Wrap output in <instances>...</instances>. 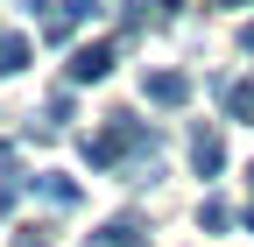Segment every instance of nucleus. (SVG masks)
<instances>
[{"label": "nucleus", "mask_w": 254, "mask_h": 247, "mask_svg": "<svg viewBox=\"0 0 254 247\" xmlns=\"http://www.w3.org/2000/svg\"><path fill=\"white\" fill-rule=\"evenodd\" d=\"M141 99L163 106V113L190 106V71H141Z\"/></svg>", "instance_id": "obj_1"}, {"label": "nucleus", "mask_w": 254, "mask_h": 247, "mask_svg": "<svg viewBox=\"0 0 254 247\" xmlns=\"http://www.w3.org/2000/svg\"><path fill=\"white\" fill-rule=\"evenodd\" d=\"M113 57H120L113 43H78V50H71V85H99V78L113 71Z\"/></svg>", "instance_id": "obj_2"}, {"label": "nucleus", "mask_w": 254, "mask_h": 247, "mask_svg": "<svg viewBox=\"0 0 254 247\" xmlns=\"http://www.w3.org/2000/svg\"><path fill=\"white\" fill-rule=\"evenodd\" d=\"M85 21H99V0H57V14L43 21V36H50V43H64V36H78Z\"/></svg>", "instance_id": "obj_3"}, {"label": "nucleus", "mask_w": 254, "mask_h": 247, "mask_svg": "<svg viewBox=\"0 0 254 247\" xmlns=\"http://www.w3.org/2000/svg\"><path fill=\"white\" fill-rule=\"evenodd\" d=\"M190 170H198V177L226 170V134H219V127H190Z\"/></svg>", "instance_id": "obj_4"}, {"label": "nucleus", "mask_w": 254, "mask_h": 247, "mask_svg": "<svg viewBox=\"0 0 254 247\" xmlns=\"http://www.w3.org/2000/svg\"><path fill=\"white\" fill-rule=\"evenodd\" d=\"M219 106H226V120H240V127H254V78H212Z\"/></svg>", "instance_id": "obj_5"}, {"label": "nucleus", "mask_w": 254, "mask_h": 247, "mask_svg": "<svg viewBox=\"0 0 254 247\" xmlns=\"http://www.w3.org/2000/svg\"><path fill=\"white\" fill-rule=\"evenodd\" d=\"M92 247H148V233H141L134 212H120V219H106L99 233H92Z\"/></svg>", "instance_id": "obj_6"}, {"label": "nucleus", "mask_w": 254, "mask_h": 247, "mask_svg": "<svg viewBox=\"0 0 254 247\" xmlns=\"http://www.w3.org/2000/svg\"><path fill=\"white\" fill-rule=\"evenodd\" d=\"M28 191H36V198H50V205H78V184H71V177H57V170L28 177Z\"/></svg>", "instance_id": "obj_7"}, {"label": "nucleus", "mask_w": 254, "mask_h": 247, "mask_svg": "<svg viewBox=\"0 0 254 247\" xmlns=\"http://www.w3.org/2000/svg\"><path fill=\"white\" fill-rule=\"evenodd\" d=\"M198 226H205V233H226V226H233V205H226V198H198Z\"/></svg>", "instance_id": "obj_8"}, {"label": "nucleus", "mask_w": 254, "mask_h": 247, "mask_svg": "<svg viewBox=\"0 0 254 247\" xmlns=\"http://www.w3.org/2000/svg\"><path fill=\"white\" fill-rule=\"evenodd\" d=\"M28 64V36H0V78H14Z\"/></svg>", "instance_id": "obj_9"}, {"label": "nucleus", "mask_w": 254, "mask_h": 247, "mask_svg": "<svg viewBox=\"0 0 254 247\" xmlns=\"http://www.w3.org/2000/svg\"><path fill=\"white\" fill-rule=\"evenodd\" d=\"M14 247H50V233H43V226H21V233H14Z\"/></svg>", "instance_id": "obj_10"}, {"label": "nucleus", "mask_w": 254, "mask_h": 247, "mask_svg": "<svg viewBox=\"0 0 254 247\" xmlns=\"http://www.w3.org/2000/svg\"><path fill=\"white\" fill-rule=\"evenodd\" d=\"M240 233H254V205H247V212H240Z\"/></svg>", "instance_id": "obj_11"}, {"label": "nucleus", "mask_w": 254, "mask_h": 247, "mask_svg": "<svg viewBox=\"0 0 254 247\" xmlns=\"http://www.w3.org/2000/svg\"><path fill=\"white\" fill-rule=\"evenodd\" d=\"M155 7H163V14H177V7H184V0H155Z\"/></svg>", "instance_id": "obj_12"}, {"label": "nucleus", "mask_w": 254, "mask_h": 247, "mask_svg": "<svg viewBox=\"0 0 254 247\" xmlns=\"http://www.w3.org/2000/svg\"><path fill=\"white\" fill-rule=\"evenodd\" d=\"M219 7H254V0H219Z\"/></svg>", "instance_id": "obj_13"}, {"label": "nucleus", "mask_w": 254, "mask_h": 247, "mask_svg": "<svg viewBox=\"0 0 254 247\" xmlns=\"http://www.w3.org/2000/svg\"><path fill=\"white\" fill-rule=\"evenodd\" d=\"M247 184H254V163H247Z\"/></svg>", "instance_id": "obj_14"}]
</instances>
